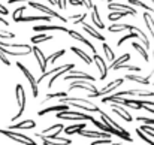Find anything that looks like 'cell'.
<instances>
[{
	"label": "cell",
	"mask_w": 154,
	"mask_h": 145,
	"mask_svg": "<svg viewBox=\"0 0 154 145\" xmlns=\"http://www.w3.org/2000/svg\"><path fill=\"white\" fill-rule=\"evenodd\" d=\"M58 103H70V105H73L75 108H81V109H84V111H88V112H99L100 109L96 106V105H93L91 102H90V99H81V97H61V100L58 102Z\"/></svg>",
	"instance_id": "1"
},
{
	"label": "cell",
	"mask_w": 154,
	"mask_h": 145,
	"mask_svg": "<svg viewBox=\"0 0 154 145\" xmlns=\"http://www.w3.org/2000/svg\"><path fill=\"white\" fill-rule=\"evenodd\" d=\"M26 11V6H20L15 12H14V21L15 23H32V21H45V23H48V21H51L52 17L50 15H38V17H35V15H32V17H23V12Z\"/></svg>",
	"instance_id": "2"
},
{
	"label": "cell",
	"mask_w": 154,
	"mask_h": 145,
	"mask_svg": "<svg viewBox=\"0 0 154 145\" xmlns=\"http://www.w3.org/2000/svg\"><path fill=\"white\" fill-rule=\"evenodd\" d=\"M91 123L96 126V127H99L102 132H106V133H109V135H115V136H118V138H121V139H126L127 142H132V138H130V135H129V132H121V130H118V129H115V127H112V126H109V124H106V123H103V121H97V120H91Z\"/></svg>",
	"instance_id": "3"
},
{
	"label": "cell",
	"mask_w": 154,
	"mask_h": 145,
	"mask_svg": "<svg viewBox=\"0 0 154 145\" xmlns=\"http://www.w3.org/2000/svg\"><path fill=\"white\" fill-rule=\"evenodd\" d=\"M0 135H5L6 138L12 139V141H14V142H17V144L36 145V142H35L32 138H29V136H26V135H21V133H17V132H14L12 129H0Z\"/></svg>",
	"instance_id": "4"
},
{
	"label": "cell",
	"mask_w": 154,
	"mask_h": 145,
	"mask_svg": "<svg viewBox=\"0 0 154 145\" xmlns=\"http://www.w3.org/2000/svg\"><path fill=\"white\" fill-rule=\"evenodd\" d=\"M55 117L60 120H79V121H87V120L91 121L93 120V115H85L82 112H70L69 109L55 112Z\"/></svg>",
	"instance_id": "5"
},
{
	"label": "cell",
	"mask_w": 154,
	"mask_h": 145,
	"mask_svg": "<svg viewBox=\"0 0 154 145\" xmlns=\"http://www.w3.org/2000/svg\"><path fill=\"white\" fill-rule=\"evenodd\" d=\"M123 82H124V78H118V79H115V81L109 82L108 85H105V87H103L100 91H99V90H96V91L90 93V94H88V97H90V99H96V97H103V96H106V94H109V93L115 91V88H117V87H120V85H121Z\"/></svg>",
	"instance_id": "6"
},
{
	"label": "cell",
	"mask_w": 154,
	"mask_h": 145,
	"mask_svg": "<svg viewBox=\"0 0 154 145\" xmlns=\"http://www.w3.org/2000/svg\"><path fill=\"white\" fill-rule=\"evenodd\" d=\"M27 3H29V8L38 9V11H41V12H42V14H45V15H50V17H54V18H57V20L63 21V23H67V20H66L63 15H60L58 12L52 11L51 8H48V6H45V5H41V3H38V2H35V0H30V2H27Z\"/></svg>",
	"instance_id": "7"
},
{
	"label": "cell",
	"mask_w": 154,
	"mask_h": 145,
	"mask_svg": "<svg viewBox=\"0 0 154 145\" xmlns=\"http://www.w3.org/2000/svg\"><path fill=\"white\" fill-rule=\"evenodd\" d=\"M15 94H17V102H18V106H20V111H18V114L17 115H14V121H17L21 115H23V112H24V109H26V91H24V87L21 85V84H17V87H15Z\"/></svg>",
	"instance_id": "8"
},
{
	"label": "cell",
	"mask_w": 154,
	"mask_h": 145,
	"mask_svg": "<svg viewBox=\"0 0 154 145\" xmlns=\"http://www.w3.org/2000/svg\"><path fill=\"white\" fill-rule=\"evenodd\" d=\"M17 66L20 67V70L24 73V76L27 78V81H29V84H30V87H32V94L33 97H38L39 96V88H38V79H35V76L30 73V70L24 66V64H21L20 61L17 63Z\"/></svg>",
	"instance_id": "9"
},
{
	"label": "cell",
	"mask_w": 154,
	"mask_h": 145,
	"mask_svg": "<svg viewBox=\"0 0 154 145\" xmlns=\"http://www.w3.org/2000/svg\"><path fill=\"white\" fill-rule=\"evenodd\" d=\"M63 124H54L51 127H47L42 133H36L38 138H47V139H52L54 136H57L60 132H63Z\"/></svg>",
	"instance_id": "10"
},
{
	"label": "cell",
	"mask_w": 154,
	"mask_h": 145,
	"mask_svg": "<svg viewBox=\"0 0 154 145\" xmlns=\"http://www.w3.org/2000/svg\"><path fill=\"white\" fill-rule=\"evenodd\" d=\"M75 88H82V90H87V91H90V93H93V91L97 90V88H96L90 81H87V79H76V81H73V82L70 84L69 90H75Z\"/></svg>",
	"instance_id": "11"
},
{
	"label": "cell",
	"mask_w": 154,
	"mask_h": 145,
	"mask_svg": "<svg viewBox=\"0 0 154 145\" xmlns=\"http://www.w3.org/2000/svg\"><path fill=\"white\" fill-rule=\"evenodd\" d=\"M108 105H111V109H112V112L114 114H117V115H120L124 121H127V123H130V121H133V117L123 108V105H118V103H108Z\"/></svg>",
	"instance_id": "12"
},
{
	"label": "cell",
	"mask_w": 154,
	"mask_h": 145,
	"mask_svg": "<svg viewBox=\"0 0 154 145\" xmlns=\"http://www.w3.org/2000/svg\"><path fill=\"white\" fill-rule=\"evenodd\" d=\"M64 81H76V79H87V81H94V78L91 76V75H88V73H85V72H81V70H73L72 69V72L69 73V75H66L64 78H63Z\"/></svg>",
	"instance_id": "13"
},
{
	"label": "cell",
	"mask_w": 154,
	"mask_h": 145,
	"mask_svg": "<svg viewBox=\"0 0 154 145\" xmlns=\"http://www.w3.org/2000/svg\"><path fill=\"white\" fill-rule=\"evenodd\" d=\"M73 67H75V64H73V63H69V64H63V66H61V67H60V69H58L57 72H54V73L51 75L52 78L50 79V82H48V87L51 88L52 85H54V82H55V79H58V78H60L61 75L67 73V72H69V70H72Z\"/></svg>",
	"instance_id": "14"
},
{
	"label": "cell",
	"mask_w": 154,
	"mask_h": 145,
	"mask_svg": "<svg viewBox=\"0 0 154 145\" xmlns=\"http://www.w3.org/2000/svg\"><path fill=\"white\" fill-rule=\"evenodd\" d=\"M32 51H33V54H35V57H36V60H38V63H39V69L42 70V73L47 70V64H48V60H47V57L44 55V52L41 51V49L38 48V47H33L32 48Z\"/></svg>",
	"instance_id": "15"
},
{
	"label": "cell",
	"mask_w": 154,
	"mask_h": 145,
	"mask_svg": "<svg viewBox=\"0 0 154 145\" xmlns=\"http://www.w3.org/2000/svg\"><path fill=\"white\" fill-rule=\"evenodd\" d=\"M108 9L109 11H126L129 15H136V9L135 8H130V5H123V3H114V2H111L109 5H108Z\"/></svg>",
	"instance_id": "16"
},
{
	"label": "cell",
	"mask_w": 154,
	"mask_h": 145,
	"mask_svg": "<svg viewBox=\"0 0 154 145\" xmlns=\"http://www.w3.org/2000/svg\"><path fill=\"white\" fill-rule=\"evenodd\" d=\"M33 127H36V123L33 120H24V121L11 124L8 129H12V130H26V129H33Z\"/></svg>",
	"instance_id": "17"
},
{
	"label": "cell",
	"mask_w": 154,
	"mask_h": 145,
	"mask_svg": "<svg viewBox=\"0 0 154 145\" xmlns=\"http://www.w3.org/2000/svg\"><path fill=\"white\" fill-rule=\"evenodd\" d=\"M66 33H67V35H69L70 38H73V39H76V41H79V42H82V44H85V45H87L88 48L93 51V54L96 52V48H94V45H93V44H91L90 41H87V39H85V38H84V36L81 35V33H78V32H75V30H67Z\"/></svg>",
	"instance_id": "18"
},
{
	"label": "cell",
	"mask_w": 154,
	"mask_h": 145,
	"mask_svg": "<svg viewBox=\"0 0 154 145\" xmlns=\"http://www.w3.org/2000/svg\"><path fill=\"white\" fill-rule=\"evenodd\" d=\"M93 58H94V61H96V66H97V69H99V72H100V79H106V75H108V67H106V64H105V61H103V58L100 55H97L96 52H94V55H93Z\"/></svg>",
	"instance_id": "19"
},
{
	"label": "cell",
	"mask_w": 154,
	"mask_h": 145,
	"mask_svg": "<svg viewBox=\"0 0 154 145\" xmlns=\"http://www.w3.org/2000/svg\"><path fill=\"white\" fill-rule=\"evenodd\" d=\"M66 109H69V106H67L66 103H58V105H54V106H48V108H45V109H41V111L38 112V115H39V117H44V115H47L48 112H58V111H66Z\"/></svg>",
	"instance_id": "20"
},
{
	"label": "cell",
	"mask_w": 154,
	"mask_h": 145,
	"mask_svg": "<svg viewBox=\"0 0 154 145\" xmlns=\"http://www.w3.org/2000/svg\"><path fill=\"white\" fill-rule=\"evenodd\" d=\"M82 27H84V32H87L91 38H94V39H97V41H102V42H105V36H103L102 33H99L94 27H91V24L84 23V24H82Z\"/></svg>",
	"instance_id": "21"
},
{
	"label": "cell",
	"mask_w": 154,
	"mask_h": 145,
	"mask_svg": "<svg viewBox=\"0 0 154 145\" xmlns=\"http://www.w3.org/2000/svg\"><path fill=\"white\" fill-rule=\"evenodd\" d=\"M99 114H100V118H102V121L103 123H106V124H109V126H112V127H115V129H118V130H121V132H127L124 127H121L118 123H115L108 114H105L103 111H99Z\"/></svg>",
	"instance_id": "22"
},
{
	"label": "cell",
	"mask_w": 154,
	"mask_h": 145,
	"mask_svg": "<svg viewBox=\"0 0 154 145\" xmlns=\"http://www.w3.org/2000/svg\"><path fill=\"white\" fill-rule=\"evenodd\" d=\"M35 32H48V30H58V32H67L69 29H66V27H61V26H51V24H45V26H36L35 29H33Z\"/></svg>",
	"instance_id": "23"
},
{
	"label": "cell",
	"mask_w": 154,
	"mask_h": 145,
	"mask_svg": "<svg viewBox=\"0 0 154 145\" xmlns=\"http://www.w3.org/2000/svg\"><path fill=\"white\" fill-rule=\"evenodd\" d=\"M91 21H93V24L97 27V29H105V24H103L102 21H100V17H99V9H97V6H94L93 5V8H91Z\"/></svg>",
	"instance_id": "24"
},
{
	"label": "cell",
	"mask_w": 154,
	"mask_h": 145,
	"mask_svg": "<svg viewBox=\"0 0 154 145\" xmlns=\"http://www.w3.org/2000/svg\"><path fill=\"white\" fill-rule=\"evenodd\" d=\"M132 30H133V32L136 33V36H138V39H139V41H141V42L144 44V47H145V48H147V49L150 48V41H148V38L145 36V33H144V32H142V30H141L139 27H135V26L132 27Z\"/></svg>",
	"instance_id": "25"
},
{
	"label": "cell",
	"mask_w": 154,
	"mask_h": 145,
	"mask_svg": "<svg viewBox=\"0 0 154 145\" xmlns=\"http://www.w3.org/2000/svg\"><path fill=\"white\" fill-rule=\"evenodd\" d=\"M70 49H72V52H75V54H76V55H78L85 64H91V57H90L87 52H84L82 49H79L78 47H72Z\"/></svg>",
	"instance_id": "26"
},
{
	"label": "cell",
	"mask_w": 154,
	"mask_h": 145,
	"mask_svg": "<svg viewBox=\"0 0 154 145\" xmlns=\"http://www.w3.org/2000/svg\"><path fill=\"white\" fill-rule=\"evenodd\" d=\"M150 76H139V75H127L124 79H129V81H135V82H139V84H144V85H148L150 84Z\"/></svg>",
	"instance_id": "27"
},
{
	"label": "cell",
	"mask_w": 154,
	"mask_h": 145,
	"mask_svg": "<svg viewBox=\"0 0 154 145\" xmlns=\"http://www.w3.org/2000/svg\"><path fill=\"white\" fill-rule=\"evenodd\" d=\"M129 60H130V54H129V52H126V54L120 55L117 60H112L111 69H112V70H117V66H120V64H123V63H126V61H129Z\"/></svg>",
	"instance_id": "28"
},
{
	"label": "cell",
	"mask_w": 154,
	"mask_h": 145,
	"mask_svg": "<svg viewBox=\"0 0 154 145\" xmlns=\"http://www.w3.org/2000/svg\"><path fill=\"white\" fill-rule=\"evenodd\" d=\"M82 129H85V124H84V123H79V124H73V126L64 127L63 132H64L66 135H75V133H78V132L82 130Z\"/></svg>",
	"instance_id": "29"
},
{
	"label": "cell",
	"mask_w": 154,
	"mask_h": 145,
	"mask_svg": "<svg viewBox=\"0 0 154 145\" xmlns=\"http://www.w3.org/2000/svg\"><path fill=\"white\" fill-rule=\"evenodd\" d=\"M132 47H133V48L142 55V58H144L145 61H150V57H148V52H147V48H145V47H142L139 42H133V44H132Z\"/></svg>",
	"instance_id": "30"
},
{
	"label": "cell",
	"mask_w": 154,
	"mask_h": 145,
	"mask_svg": "<svg viewBox=\"0 0 154 145\" xmlns=\"http://www.w3.org/2000/svg\"><path fill=\"white\" fill-rule=\"evenodd\" d=\"M132 24H112L109 27L111 33H117V32H123V30H132Z\"/></svg>",
	"instance_id": "31"
},
{
	"label": "cell",
	"mask_w": 154,
	"mask_h": 145,
	"mask_svg": "<svg viewBox=\"0 0 154 145\" xmlns=\"http://www.w3.org/2000/svg\"><path fill=\"white\" fill-rule=\"evenodd\" d=\"M144 21H145V24H147V27H148V30L151 33V38L154 39V20L151 18L150 12H145L144 14Z\"/></svg>",
	"instance_id": "32"
},
{
	"label": "cell",
	"mask_w": 154,
	"mask_h": 145,
	"mask_svg": "<svg viewBox=\"0 0 154 145\" xmlns=\"http://www.w3.org/2000/svg\"><path fill=\"white\" fill-rule=\"evenodd\" d=\"M126 15H129L126 11H111V14H109V20L111 21H115V20H120V18H123V17H126Z\"/></svg>",
	"instance_id": "33"
},
{
	"label": "cell",
	"mask_w": 154,
	"mask_h": 145,
	"mask_svg": "<svg viewBox=\"0 0 154 145\" xmlns=\"http://www.w3.org/2000/svg\"><path fill=\"white\" fill-rule=\"evenodd\" d=\"M52 36L51 35H36L32 38V44H41V42H45V41H51Z\"/></svg>",
	"instance_id": "34"
},
{
	"label": "cell",
	"mask_w": 154,
	"mask_h": 145,
	"mask_svg": "<svg viewBox=\"0 0 154 145\" xmlns=\"http://www.w3.org/2000/svg\"><path fill=\"white\" fill-rule=\"evenodd\" d=\"M64 96H67V93L66 91H55V93H48L47 96H45V99H44V102L42 103H47L50 99H55V97H64Z\"/></svg>",
	"instance_id": "35"
},
{
	"label": "cell",
	"mask_w": 154,
	"mask_h": 145,
	"mask_svg": "<svg viewBox=\"0 0 154 145\" xmlns=\"http://www.w3.org/2000/svg\"><path fill=\"white\" fill-rule=\"evenodd\" d=\"M102 48H103V52H105V57H106L109 61H112V60H114V52H112L111 47H109L108 44H105V42H103V44H102Z\"/></svg>",
	"instance_id": "36"
},
{
	"label": "cell",
	"mask_w": 154,
	"mask_h": 145,
	"mask_svg": "<svg viewBox=\"0 0 154 145\" xmlns=\"http://www.w3.org/2000/svg\"><path fill=\"white\" fill-rule=\"evenodd\" d=\"M129 5H133V6H141V8H144L147 12H150V11H151V14H154L153 8H148L145 3H142V2H139V0H129Z\"/></svg>",
	"instance_id": "37"
},
{
	"label": "cell",
	"mask_w": 154,
	"mask_h": 145,
	"mask_svg": "<svg viewBox=\"0 0 154 145\" xmlns=\"http://www.w3.org/2000/svg\"><path fill=\"white\" fill-rule=\"evenodd\" d=\"M139 102H141V105H142L144 109H147L148 112L154 114V102H150V100H141V99H139Z\"/></svg>",
	"instance_id": "38"
},
{
	"label": "cell",
	"mask_w": 154,
	"mask_h": 145,
	"mask_svg": "<svg viewBox=\"0 0 154 145\" xmlns=\"http://www.w3.org/2000/svg\"><path fill=\"white\" fill-rule=\"evenodd\" d=\"M136 133H138L139 139H142V141H144L145 144H148V145H154V141H151V139H150V138H148V136H147V135H145V133H144V132L141 130V129H136Z\"/></svg>",
	"instance_id": "39"
},
{
	"label": "cell",
	"mask_w": 154,
	"mask_h": 145,
	"mask_svg": "<svg viewBox=\"0 0 154 145\" xmlns=\"http://www.w3.org/2000/svg\"><path fill=\"white\" fill-rule=\"evenodd\" d=\"M138 129H141L145 135H150L154 139V127H151L150 124H144V126H141V127H138Z\"/></svg>",
	"instance_id": "40"
},
{
	"label": "cell",
	"mask_w": 154,
	"mask_h": 145,
	"mask_svg": "<svg viewBox=\"0 0 154 145\" xmlns=\"http://www.w3.org/2000/svg\"><path fill=\"white\" fill-rule=\"evenodd\" d=\"M85 18H87V14H81V15H72V17H69V18H66V20H73V24H79V23H82Z\"/></svg>",
	"instance_id": "41"
},
{
	"label": "cell",
	"mask_w": 154,
	"mask_h": 145,
	"mask_svg": "<svg viewBox=\"0 0 154 145\" xmlns=\"http://www.w3.org/2000/svg\"><path fill=\"white\" fill-rule=\"evenodd\" d=\"M52 144H63V145H69L72 144V141L70 139H64V138H58V136H54L52 139H50Z\"/></svg>",
	"instance_id": "42"
},
{
	"label": "cell",
	"mask_w": 154,
	"mask_h": 145,
	"mask_svg": "<svg viewBox=\"0 0 154 145\" xmlns=\"http://www.w3.org/2000/svg\"><path fill=\"white\" fill-rule=\"evenodd\" d=\"M135 38H138V36H136V33H135V32H133V33H129V35H127V36H124V38H121V39H120V41H118V44H117V47H121V45H123V44H124V42H127V41H129V39H135Z\"/></svg>",
	"instance_id": "43"
},
{
	"label": "cell",
	"mask_w": 154,
	"mask_h": 145,
	"mask_svg": "<svg viewBox=\"0 0 154 145\" xmlns=\"http://www.w3.org/2000/svg\"><path fill=\"white\" fill-rule=\"evenodd\" d=\"M111 144H112L111 138H99L97 141L91 142V145H111Z\"/></svg>",
	"instance_id": "44"
},
{
	"label": "cell",
	"mask_w": 154,
	"mask_h": 145,
	"mask_svg": "<svg viewBox=\"0 0 154 145\" xmlns=\"http://www.w3.org/2000/svg\"><path fill=\"white\" fill-rule=\"evenodd\" d=\"M61 55H64V49H60V51L54 52L52 55H50V58H47V60H48V61H51V63H55V60H57V58H60Z\"/></svg>",
	"instance_id": "45"
},
{
	"label": "cell",
	"mask_w": 154,
	"mask_h": 145,
	"mask_svg": "<svg viewBox=\"0 0 154 145\" xmlns=\"http://www.w3.org/2000/svg\"><path fill=\"white\" fill-rule=\"evenodd\" d=\"M136 120H138V121H142L144 124H150V126H154V118H148V117H138Z\"/></svg>",
	"instance_id": "46"
},
{
	"label": "cell",
	"mask_w": 154,
	"mask_h": 145,
	"mask_svg": "<svg viewBox=\"0 0 154 145\" xmlns=\"http://www.w3.org/2000/svg\"><path fill=\"white\" fill-rule=\"evenodd\" d=\"M12 38H15L14 33H11V32H0V39H12Z\"/></svg>",
	"instance_id": "47"
},
{
	"label": "cell",
	"mask_w": 154,
	"mask_h": 145,
	"mask_svg": "<svg viewBox=\"0 0 154 145\" xmlns=\"http://www.w3.org/2000/svg\"><path fill=\"white\" fill-rule=\"evenodd\" d=\"M55 5H57L60 9H66V6H67V0H55Z\"/></svg>",
	"instance_id": "48"
},
{
	"label": "cell",
	"mask_w": 154,
	"mask_h": 145,
	"mask_svg": "<svg viewBox=\"0 0 154 145\" xmlns=\"http://www.w3.org/2000/svg\"><path fill=\"white\" fill-rule=\"evenodd\" d=\"M0 60H2V61H3V63H5L6 66H9V64H11V61H9V60L6 58V54H3L2 51H0Z\"/></svg>",
	"instance_id": "49"
},
{
	"label": "cell",
	"mask_w": 154,
	"mask_h": 145,
	"mask_svg": "<svg viewBox=\"0 0 154 145\" xmlns=\"http://www.w3.org/2000/svg\"><path fill=\"white\" fill-rule=\"evenodd\" d=\"M69 3H70L72 6H78V5H79V6H82V5H84V2H82V0H69Z\"/></svg>",
	"instance_id": "50"
},
{
	"label": "cell",
	"mask_w": 154,
	"mask_h": 145,
	"mask_svg": "<svg viewBox=\"0 0 154 145\" xmlns=\"http://www.w3.org/2000/svg\"><path fill=\"white\" fill-rule=\"evenodd\" d=\"M82 2H84V6H85V8H88V9H91V8H93L91 0H82Z\"/></svg>",
	"instance_id": "51"
},
{
	"label": "cell",
	"mask_w": 154,
	"mask_h": 145,
	"mask_svg": "<svg viewBox=\"0 0 154 145\" xmlns=\"http://www.w3.org/2000/svg\"><path fill=\"white\" fill-rule=\"evenodd\" d=\"M0 14L2 15H8V8H5L3 5H0Z\"/></svg>",
	"instance_id": "52"
},
{
	"label": "cell",
	"mask_w": 154,
	"mask_h": 145,
	"mask_svg": "<svg viewBox=\"0 0 154 145\" xmlns=\"http://www.w3.org/2000/svg\"><path fill=\"white\" fill-rule=\"evenodd\" d=\"M18 2H30V0H9V5H14V3H18Z\"/></svg>",
	"instance_id": "53"
},
{
	"label": "cell",
	"mask_w": 154,
	"mask_h": 145,
	"mask_svg": "<svg viewBox=\"0 0 154 145\" xmlns=\"http://www.w3.org/2000/svg\"><path fill=\"white\" fill-rule=\"evenodd\" d=\"M0 23H2V24H5V26H9V23H8V20H3L2 17H0Z\"/></svg>",
	"instance_id": "54"
},
{
	"label": "cell",
	"mask_w": 154,
	"mask_h": 145,
	"mask_svg": "<svg viewBox=\"0 0 154 145\" xmlns=\"http://www.w3.org/2000/svg\"><path fill=\"white\" fill-rule=\"evenodd\" d=\"M48 2H50V3H51L52 6H54V5H55V0H48Z\"/></svg>",
	"instance_id": "55"
},
{
	"label": "cell",
	"mask_w": 154,
	"mask_h": 145,
	"mask_svg": "<svg viewBox=\"0 0 154 145\" xmlns=\"http://www.w3.org/2000/svg\"><path fill=\"white\" fill-rule=\"evenodd\" d=\"M153 61H154V51H153Z\"/></svg>",
	"instance_id": "56"
},
{
	"label": "cell",
	"mask_w": 154,
	"mask_h": 145,
	"mask_svg": "<svg viewBox=\"0 0 154 145\" xmlns=\"http://www.w3.org/2000/svg\"><path fill=\"white\" fill-rule=\"evenodd\" d=\"M151 2H154V0H151Z\"/></svg>",
	"instance_id": "57"
},
{
	"label": "cell",
	"mask_w": 154,
	"mask_h": 145,
	"mask_svg": "<svg viewBox=\"0 0 154 145\" xmlns=\"http://www.w3.org/2000/svg\"><path fill=\"white\" fill-rule=\"evenodd\" d=\"M102 2H103V0H102Z\"/></svg>",
	"instance_id": "58"
}]
</instances>
